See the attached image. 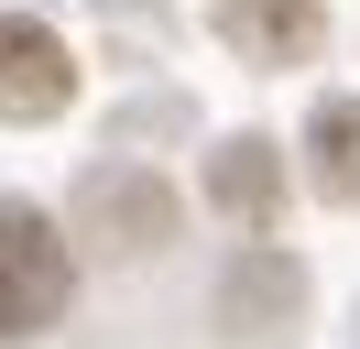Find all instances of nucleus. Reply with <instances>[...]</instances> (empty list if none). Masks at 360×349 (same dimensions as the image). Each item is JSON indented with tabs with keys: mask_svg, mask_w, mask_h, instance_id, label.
<instances>
[{
	"mask_svg": "<svg viewBox=\"0 0 360 349\" xmlns=\"http://www.w3.org/2000/svg\"><path fill=\"white\" fill-rule=\"evenodd\" d=\"M219 33L240 44V55L284 65V55H306V44H316V0H219Z\"/></svg>",
	"mask_w": 360,
	"mask_h": 349,
	"instance_id": "nucleus-3",
	"label": "nucleus"
},
{
	"mask_svg": "<svg viewBox=\"0 0 360 349\" xmlns=\"http://www.w3.org/2000/svg\"><path fill=\"white\" fill-rule=\"evenodd\" d=\"M306 153H316V196H338V208H360V99H328V109H316Z\"/></svg>",
	"mask_w": 360,
	"mask_h": 349,
	"instance_id": "nucleus-4",
	"label": "nucleus"
},
{
	"mask_svg": "<svg viewBox=\"0 0 360 349\" xmlns=\"http://www.w3.org/2000/svg\"><path fill=\"white\" fill-rule=\"evenodd\" d=\"M66 305V240L33 208H0V338L11 327H44Z\"/></svg>",
	"mask_w": 360,
	"mask_h": 349,
	"instance_id": "nucleus-1",
	"label": "nucleus"
},
{
	"mask_svg": "<svg viewBox=\"0 0 360 349\" xmlns=\"http://www.w3.org/2000/svg\"><path fill=\"white\" fill-rule=\"evenodd\" d=\"M219 196H229L240 218H262V208H273V153H262V142H229V153H219Z\"/></svg>",
	"mask_w": 360,
	"mask_h": 349,
	"instance_id": "nucleus-5",
	"label": "nucleus"
},
{
	"mask_svg": "<svg viewBox=\"0 0 360 349\" xmlns=\"http://www.w3.org/2000/svg\"><path fill=\"white\" fill-rule=\"evenodd\" d=\"M77 99V65H66V44L44 33V22H0V120H55V109Z\"/></svg>",
	"mask_w": 360,
	"mask_h": 349,
	"instance_id": "nucleus-2",
	"label": "nucleus"
}]
</instances>
